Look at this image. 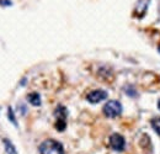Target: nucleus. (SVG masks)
I'll list each match as a JSON object with an SVG mask.
<instances>
[{
    "label": "nucleus",
    "mask_w": 160,
    "mask_h": 154,
    "mask_svg": "<svg viewBox=\"0 0 160 154\" xmlns=\"http://www.w3.org/2000/svg\"><path fill=\"white\" fill-rule=\"evenodd\" d=\"M40 154H64L63 146L54 139H46L40 146Z\"/></svg>",
    "instance_id": "nucleus-1"
},
{
    "label": "nucleus",
    "mask_w": 160,
    "mask_h": 154,
    "mask_svg": "<svg viewBox=\"0 0 160 154\" xmlns=\"http://www.w3.org/2000/svg\"><path fill=\"white\" fill-rule=\"evenodd\" d=\"M103 114L108 118H115L122 114V105L117 100H110L103 106Z\"/></svg>",
    "instance_id": "nucleus-2"
},
{
    "label": "nucleus",
    "mask_w": 160,
    "mask_h": 154,
    "mask_svg": "<svg viewBox=\"0 0 160 154\" xmlns=\"http://www.w3.org/2000/svg\"><path fill=\"white\" fill-rule=\"evenodd\" d=\"M54 115H56V118H57V121H56V128L59 132L64 131L65 127H67V110H65V107L58 106L57 110H56V112H54Z\"/></svg>",
    "instance_id": "nucleus-3"
},
{
    "label": "nucleus",
    "mask_w": 160,
    "mask_h": 154,
    "mask_svg": "<svg viewBox=\"0 0 160 154\" xmlns=\"http://www.w3.org/2000/svg\"><path fill=\"white\" fill-rule=\"evenodd\" d=\"M110 146L112 149L121 152L124 149V146H126V141L124 138L120 135V133H113V135L110 137Z\"/></svg>",
    "instance_id": "nucleus-4"
},
{
    "label": "nucleus",
    "mask_w": 160,
    "mask_h": 154,
    "mask_svg": "<svg viewBox=\"0 0 160 154\" xmlns=\"http://www.w3.org/2000/svg\"><path fill=\"white\" fill-rule=\"evenodd\" d=\"M106 97H107V93H106L105 90L98 89V90L90 91V93L86 95V100H88L90 104H99L100 101L105 100Z\"/></svg>",
    "instance_id": "nucleus-5"
},
{
    "label": "nucleus",
    "mask_w": 160,
    "mask_h": 154,
    "mask_svg": "<svg viewBox=\"0 0 160 154\" xmlns=\"http://www.w3.org/2000/svg\"><path fill=\"white\" fill-rule=\"evenodd\" d=\"M27 100H28V102H30L31 105H33V106H40L41 105V96H40V94H37V93H31V94H28V95H27Z\"/></svg>",
    "instance_id": "nucleus-6"
},
{
    "label": "nucleus",
    "mask_w": 160,
    "mask_h": 154,
    "mask_svg": "<svg viewBox=\"0 0 160 154\" xmlns=\"http://www.w3.org/2000/svg\"><path fill=\"white\" fill-rule=\"evenodd\" d=\"M2 143H4V146H5V151H6L8 154H18L16 153V149H15V146H14L8 138H4V139H2Z\"/></svg>",
    "instance_id": "nucleus-7"
},
{
    "label": "nucleus",
    "mask_w": 160,
    "mask_h": 154,
    "mask_svg": "<svg viewBox=\"0 0 160 154\" xmlns=\"http://www.w3.org/2000/svg\"><path fill=\"white\" fill-rule=\"evenodd\" d=\"M150 123H152L153 128L155 130V132L160 136V117H158V118H153Z\"/></svg>",
    "instance_id": "nucleus-8"
},
{
    "label": "nucleus",
    "mask_w": 160,
    "mask_h": 154,
    "mask_svg": "<svg viewBox=\"0 0 160 154\" xmlns=\"http://www.w3.org/2000/svg\"><path fill=\"white\" fill-rule=\"evenodd\" d=\"M8 116H9V118H10V121L18 127V122H16V120H15V116H14V114H12V109L11 107H9L8 109Z\"/></svg>",
    "instance_id": "nucleus-9"
},
{
    "label": "nucleus",
    "mask_w": 160,
    "mask_h": 154,
    "mask_svg": "<svg viewBox=\"0 0 160 154\" xmlns=\"http://www.w3.org/2000/svg\"><path fill=\"white\" fill-rule=\"evenodd\" d=\"M0 5H11L10 0H0Z\"/></svg>",
    "instance_id": "nucleus-10"
},
{
    "label": "nucleus",
    "mask_w": 160,
    "mask_h": 154,
    "mask_svg": "<svg viewBox=\"0 0 160 154\" xmlns=\"http://www.w3.org/2000/svg\"><path fill=\"white\" fill-rule=\"evenodd\" d=\"M158 109H159V110H160V100H159V101H158Z\"/></svg>",
    "instance_id": "nucleus-11"
},
{
    "label": "nucleus",
    "mask_w": 160,
    "mask_h": 154,
    "mask_svg": "<svg viewBox=\"0 0 160 154\" xmlns=\"http://www.w3.org/2000/svg\"><path fill=\"white\" fill-rule=\"evenodd\" d=\"M158 51H159V53H160V44H159V47H158Z\"/></svg>",
    "instance_id": "nucleus-12"
}]
</instances>
